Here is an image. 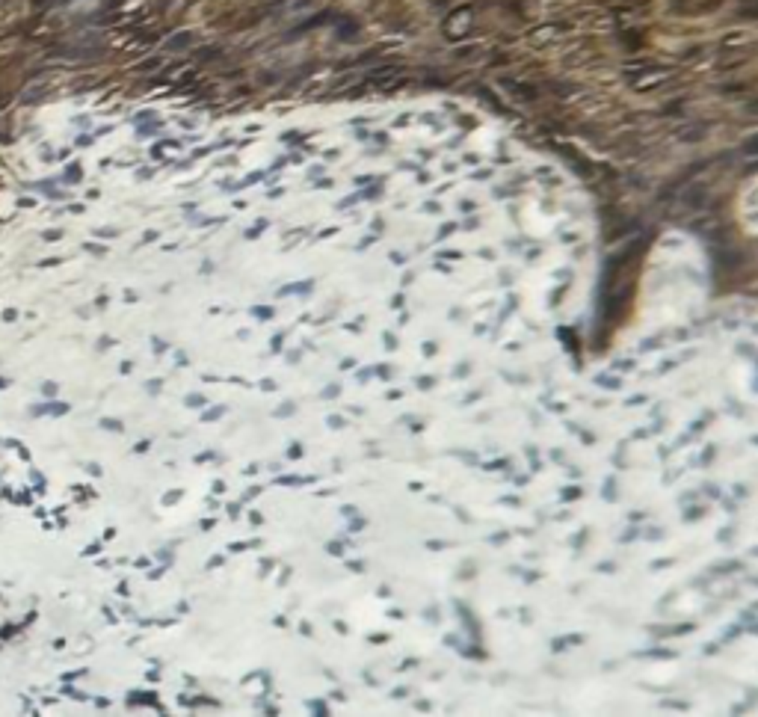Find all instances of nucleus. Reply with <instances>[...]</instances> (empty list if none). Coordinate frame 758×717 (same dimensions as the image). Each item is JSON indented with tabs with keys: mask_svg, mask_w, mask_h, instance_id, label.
Returning a JSON list of instances; mask_svg holds the SVG:
<instances>
[{
	"mask_svg": "<svg viewBox=\"0 0 758 717\" xmlns=\"http://www.w3.org/2000/svg\"><path fill=\"white\" fill-rule=\"evenodd\" d=\"M60 4H65V0H33V6H36V9H48V6H60Z\"/></svg>",
	"mask_w": 758,
	"mask_h": 717,
	"instance_id": "nucleus-1",
	"label": "nucleus"
}]
</instances>
